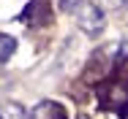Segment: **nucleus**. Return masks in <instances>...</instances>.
<instances>
[{"label":"nucleus","instance_id":"f257e3e1","mask_svg":"<svg viewBox=\"0 0 128 119\" xmlns=\"http://www.w3.org/2000/svg\"><path fill=\"white\" fill-rule=\"evenodd\" d=\"M76 24H79V30L84 35L98 38L104 33V27H106V16H104V11L96 3H82L76 8Z\"/></svg>","mask_w":128,"mask_h":119},{"label":"nucleus","instance_id":"f03ea898","mask_svg":"<svg viewBox=\"0 0 128 119\" xmlns=\"http://www.w3.org/2000/svg\"><path fill=\"white\" fill-rule=\"evenodd\" d=\"M101 100L106 108H126L128 106V81H109L101 92Z\"/></svg>","mask_w":128,"mask_h":119},{"label":"nucleus","instance_id":"423d86ee","mask_svg":"<svg viewBox=\"0 0 128 119\" xmlns=\"http://www.w3.org/2000/svg\"><path fill=\"white\" fill-rule=\"evenodd\" d=\"M84 0H60V11H76Z\"/></svg>","mask_w":128,"mask_h":119},{"label":"nucleus","instance_id":"6e6552de","mask_svg":"<svg viewBox=\"0 0 128 119\" xmlns=\"http://www.w3.org/2000/svg\"><path fill=\"white\" fill-rule=\"evenodd\" d=\"M104 3H106L109 8H126L128 5V0H104Z\"/></svg>","mask_w":128,"mask_h":119},{"label":"nucleus","instance_id":"1a4fd4ad","mask_svg":"<svg viewBox=\"0 0 128 119\" xmlns=\"http://www.w3.org/2000/svg\"><path fill=\"white\" fill-rule=\"evenodd\" d=\"M123 119H128V108H126V111H123Z\"/></svg>","mask_w":128,"mask_h":119},{"label":"nucleus","instance_id":"39448f33","mask_svg":"<svg viewBox=\"0 0 128 119\" xmlns=\"http://www.w3.org/2000/svg\"><path fill=\"white\" fill-rule=\"evenodd\" d=\"M14 51H16V38H11V35L0 33V62H6Z\"/></svg>","mask_w":128,"mask_h":119},{"label":"nucleus","instance_id":"7ed1b4c3","mask_svg":"<svg viewBox=\"0 0 128 119\" xmlns=\"http://www.w3.org/2000/svg\"><path fill=\"white\" fill-rule=\"evenodd\" d=\"M30 119H66V111H63L57 103L44 100V103H38V106L30 111Z\"/></svg>","mask_w":128,"mask_h":119},{"label":"nucleus","instance_id":"20e7f679","mask_svg":"<svg viewBox=\"0 0 128 119\" xmlns=\"http://www.w3.org/2000/svg\"><path fill=\"white\" fill-rule=\"evenodd\" d=\"M0 119H25V108H22V103H14V100L0 103Z\"/></svg>","mask_w":128,"mask_h":119},{"label":"nucleus","instance_id":"0eeeda50","mask_svg":"<svg viewBox=\"0 0 128 119\" xmlns=\"http://www.w3.org/2000/svg\"><path fill=\"white\" fill-rule=\"evenodd\" d=\"M117 60H128V35H123V41L117 46Z\"/></svg>","mask_w":128,"mask_h":119}]
</instances>
